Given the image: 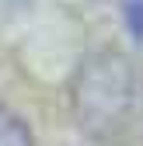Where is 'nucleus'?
<instances>
[{
    "mask_svg": "<svg viewBox=\"0 0 143 146\" xmlns=\"http://www.w3.org/2000/svg\"><path fill=\"white\" fill-rule=\"evenodd\" d=\"M0 146H31V136L4 104H0Z\"/></svg>",
    "mask_w": 143,
    "mask_h": 146,
    "instance_id": "obj_1",
    "label": "nucleus"
}]
</instances>
